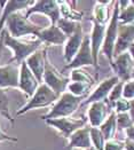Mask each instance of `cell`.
I'll return each instance as SVG.
<instances>
[{
  "mask_svg": "<svg viewBox=\"0 0 134 150\" xmlns=\"http://www.w3.org/2000/svg\"><path fill=\"white\" fill-rule=\"evenodd\" d=\"M46 57H47V47L35 52L32 55H30L25 63L29 67V69L32 71V74L36 76L37 79L43 84L44 74H45V65H46Z\"/></svg>",
  "mask_w": 134,
  "mask_h": 150,
  "instance_id": "19",
  "label": "cell"
},
{
  "mask_svg": "<svg viewBox=\"0 0 134 150\" xmlns=\"http://www.w3.org/2000/svg\"><path fill=\"white\" fill-rule=\"evenodd\" d=\"M46 123L52 126L54 129H56L63 138L69 139V137L78 131L82 127H85L88 123L87 117H78V118H71V117H63V118H56V119H48Z\"/></svg>",
  "mask_w": 134,
  "mask_h": 150,
  "instance_id": "7",
  "label": "cell"
},
{
  "mask_svg": "<svg viewBox=\"0 0 134 150\" xmlns=\"http://www.w3.org/2000/svg\"><path fill=\"white\" fill-rule=\"evenodd\" d=\"M125 133H126V139L134 141V125L132 127H130L128 129H126Z\"/></svg>",
  "mask_w": 134,
  "mask_h": 150,
  "instance_id": "37",
  "label": "cell"
},
{
  "mask_svg": "<svg viewBox=\"0 0 134 150\" xmlns=\"http://www.w3.org/2000/svg\"><path fill=\"white\" fill-rule=\"evenodd\" d=\"M123 98L131 101L134 99V79H130L124 83L123 87Z\"/></svg>",
  "mask_w": 134,
  "mask_h": 150,
  "instance_id": "33",
  "label": "cell"
},
{
  "mask_svg": "<svg viewBox=\"0 0 134 150\" xmlns=\"http://www.w3.org/2000/svg\"><path fill=\"white\" fill-rule=\"evenodd\" d=\"M5 26H7V32L14 38H24L25 36L37 37V35L44 28L32 22L25 16V14H22L21 12L11 15L7 18Z\"/></svg>",
  "mask_w": 134,
  "mask_h": 150,
  "instance_id": "3",
  "label": "cell"
},
{
  "mask_svg": "<svg viewBox=\"0 0 134 150\" xmlns=\"http://www.w3.org/2000/svg\"><path fill=\"white\" fill-rule=\"evenodd\" d=\"M59 98H60V94H57L56 92H54L52 88H49L47 85L43 83L38 87L36 93L29 99V101L16 111V117L22 116L25 112L33 110V109L48 108L59 100Z\"/></svg>",
  "mask_w": 134,
  "mask_h": 150,
  "instance_id": "4",
  "label": "cell"
},
{
  "mask_svg": "<svg viewBox=\"0 0 134 150\" xmlns=\"http://www.w3.org/2000/svg\"><path fill=\"white\" fill-rule=\"evenodd\" d=\"M4 48H5V44H4V33L1 32V33H0V59H1V56H2Z\"/></svg>",
  "mask_w": 134,
  "mask_h": 150,
  "instance_id": "40",
  "label": "cell"
},
{
  "mask_svg": "<svg viewBox=\"0 0 134 150\" xmlns=\"http://www.w3.org/2000/svg\"><path fill=\"white\" fill-rule=\"evenodd\" d=\"M56 25L68 36V38L71 37L74 33H77V32H79V31L83 30L82 22L70 21V20H65V18H60L59 22L56 23Z\"/></svg>",
  "mask_w": 134,
  "mask_h": 150,
  "instance_id": "25",
  "label": "cell"
},
{
  "mask_svg": "<svg viewBox=\"0 0 134 150\" xmlns=\"http://www.w3.org/2000/svg\"><path fill=\"white\" fill-rule=\"evenodd\" d=\"M35 1L30 0H9V1H0V5L2 6V12L0 15V33L4 31V26L6 24L7 18L15 14V13L28 11Z\"/></svg>",
  "mask_w": 134,
  "mask_h": 150,
  "instance_id": "15",
  "label": "cell"
},
{
  "mask_svg": "<svg viewBox=\"0 0 134 150\" xmlns=\"http://www.w3.org/2000/svg\"><path fill=\"white\" fill-rule=\"evenodd\" d=\"M0 116H1V113H0Z\"/></svg>",
  "mask_w": 134,
  "mask_h": 150,
  "instance_id": "46",
  "label": "cell"
},
{
  "mask_svg": "<svg viewBox=\"0 0 134 150\" xmlns=\"http://www.w3.org/2000/svg\"><path fill=\"white\" fill-rule=\"evenodd\" d=\"M0 113L1 116H4L11 124H14L15 119L9 110V98L6 93L5 89H1L0 88Z\"/></svg>",
  "mask_w": 134,
  "mask_h": 150,
  "instance_id": "28",
  "label": "cell"
},
{
  "mask_svg": "<svg viewBox=\"0 0 134 150\" xmlns=\"http://www.w3.org/2000/svg\"><path fill=\"white\" fill-rule=\"evenodd\" d=\"M0 142H17V139L5 133L1 129V126H0Z\"/></svg>",
  "mask_w": 134,
  "mask_h": 150,
  "instance_id": "36",
  "label": "cell"
},
{
  "mask_svg": "<svg viewBox=\"0 0 134 150\" xmlns=\"http://www.w3.org/2000/svg\"><path fill=\"white\" fill-rule=\"evenodd\" d=\"M40 81L37 79V77L32 71L29 69V67L26 65V63L22 62L20 64V81H18V89L22 91L26 96L31 98L38 87L40 86Z\"/></svg>",
  "mask_w": 134,
  "mask_h": 150,
  "instance_id": "12",
  "label": "cell"
},
{
  "mask_svg": "<svg viewBox=\"0 0 134 150\" xmlns=\"http://www.w3.org/2000/svg\"><path fill=\"white\" fill-rule=\"evenodd\" d=\"M83 98L74 96L71 93L65 92L60 95L59 100L56 101L49 109V111L43 116H40V119L48 120V119H56L63 117H70L72 113L77 111V109L82 105Z\"/></svg>",
  "mask_w": 134,
  "mask_h": 150,
  "instance_id": "2",
  "label": "cell"
},
{
  "mask_svg": "<svg viewBox=\"0 0 134 150\" xmlns=\"http://www.w3.org/2000/svg\"><path fill=\"white\" fill-rule=\"evenodd\" d=\"M123 87H124V81H119L115 87L112 88V91L110 92L107 102H108L109 107L112 109V110H113V105H115V103L123 98Z\"/></svg>",
  "mask_w": 134,
  "mask_h": 150,
  "instance_id": "31",
  "label": "cell"
},
{
  "mask_svg": "<svg viewBox=\"0 0 134 150\" xmlns=\"http://www.w3.org/2000/svg\"><path fill=\"white\" fill-rule=\"evenodd\" d=\"M67 150H73V149H70V148H67Z\"/></svg>",
  "mask_w": 134,
  "mask_h": 150,
  "instance_id": "44",
  "label": "cell"
},
{
  "mask_svg": "<svg viewBox=\"0 0 134 150\" xmlns=\"http://www.w3.org/2000/svg\"><path fill=\"white\" fill-rule=\"evenodd\" d=\"M128 52H130V54L132 55V57H133V60H134V44L132 45V47L130 48V50H128Z\"/></svg>",
  "mask_w": 134,
  "mask_h": 150,
  "instance_id": "41",
  "label": "cell"
},
{
  "mask_svg": "<svg viewBox=\"0 0 134 150\" xmlns=\"http://www.w3.org/2000/svg\"><path fill=\"white\" fill-rule=\"evenodd\" d=\"M118 21H119V24L123 25L134 24V5H132V2L127 8L119 11Z\"/></svg>",
  "mask_w": 134,
  "mask_h": 150,
  "instance_id": "30",
  "label": "cell"
},
{
  "mask_svg": "<svg viewBox=\"0 0 134 150\" xmlns=\"http://www.w3.org/2000/svg\"><path fill=\"white\" fill-rule=\"evenodd\" d=\"M85 36L86 35H84V30H82L68 38V40L64 45V53H63V59L67 64L72 61V59L76 56L78 50H80Z\"/></svg>",
  "mask_w": 134,
  "mask_h": 150,
  "instance_id": "21",
  "label": "cell"
},
{
  "mask_svg": "<svg viewBox=\"0 0 134 150\" xmlns=\"http://www.w3.org/2000/svg\"><path fill=\"white\" fill-rule=\"evenodd\" d=\"M20 81V64L8 63L0 65V88H18Z\"/></svg>",
  "mask_w": 134,
  "mask_h": 150,
  "instance_id": "16",
  "label": "cell"
},
{
  "mask_svg": "<svg viewBox=\"0 0 134 150\" xmlns=\"http://www.w3.org/2000/svg\"><path fill=\"white\" fill-rule=\"evenodd\" d=\"M104 150H125V141L119 140H109L106 142Z\"/></svg>",
  "mask_w": 134,
  "mask_h": 150,
  "instance_id": "35",
  "label": "cell"
},
{
  "mask_svg": "<svg viewBox=\"0 0 134 150\" xmlns=\"http://www.w3.org/2000/svg\"><path fill=\"white\" fill-rule=\"evenodd\" d=\"M112 111L113 110L109 107L107 101L91 103L87 110V120L91 127H100L107 120V118Z\"/></svg>",
  "mask_w": 134,
  "mask_h": 150,
  "instance_id": "10",
  "label": "cell"
},
{
  "mask_svg": "<svg viewBox=\"0 0 134 150\" xmlns=\"http://www.w3.org/2000/svg\"><path fill=\"white\" fill-rule=\"evenodd\" d=\"M91 147H92L91 127H88V126L79 128L68 139V148H70V149L82 148V149L86 150Z\"/></svg>",
  "mask_w": 134,
  "mask_h": 150,
  "instance_id": "20",
  "label": "cell"
},
{
  "mask_svg": "<svg viewBox=\"0 0 134 150\" xmlns=\"http://www.w3.org/2000/svg\"><path fill=\"white\" fill-rule=\"evenodd\" d=\"M134 44V24L123 25L119 24L118 36L115 45L113 57L121 55L125 52H128Z\"/></svg>",
  "mask_w": 134,
  "mask_h": 150,
  "instance_id": "13",
  "label": "cell"
},
{
  "mask_svg": "<svg viewBox=\"0 0 134 150\" xmlns=\"http://www.w3.org/2000/svg\"><path fill=\"white\" fill-rule=\"evenodd\" d=\"M43 83L60 95L65 93V89L68 88V85L70 83V78L63 76L56 69V67L52 64L48 59V55L46 57V65H45V74H44Z\"/></svg>",
  "mask_w": 134,
  "mask_h": 150,
  "instance_id": "6",
  "label": "cell"
},
{
  "mask_svg": "<svg viewBox=\"0 0 134 150\" xmlns=\"http://www.w3.org/2000/svg\"><path fill=\"white\" fill-rule=\"evenodd\" d=\"M87 65H93L94 64V59H93V54H92V50H91V40H89V36L86 35L84 38V41L82 44L80 50H78V53L76 54V56L72 59V61L68 63L65 65V69L69 70H73V69H80Z\"/></svg>",
  "mask_w": 134,
  "mask_h": 150,
  "instance_id": "11",
  "label": "cell"
},
{
  "mask_svg": "<svg viewBox=\"0 0 134 150\" xmlns=\"http://www.w3.org/2000/svg\"><path fill=\"white\" fill-rule=\"evenodd\" d=\"M2 33H4L5 47H8L13 52V59L11 60V63L17 62L18 64H21L30 55H32L35 52L40 50L43 45V42L37 37L36 39H32V40H24L23 38L12 37L7 32V30H4Z\"/></svg>",
  "mask_w": 134,
  "mask_h": 150,
  "instance_id": "1",
  "label": "cell"
},
{
  "mask_svg": "<svg viewBox=\"0 0 134 150\" xmlns=\"http://www.w3.org/2000/svg\"><path fill=\"white\" fill-rule=\"evenodd\" d=\"M70 81H79V83H85V84H88L91 86L94 85L95 80L92 76L89 75L86 70H84L83 68L80 69H73L70 71Z\"/></svg>",
  "mask_w": 134,
  "mask_h": 150,
  "instance_id": "27",
  "label": "cell"
},
{
  "mask_svg": "<svg viewBox=\"0 0 134 150\" xmlns=\"http://www.w3.org/2000/svg\"><path fill=\"white\" fill-rule=\"evenodd\" d=\"M128 113H130L132 120L134 122V99L130 101V111H128Z\"/></svg>",
  "mask_w": 134,
  "mask_h": 150,
  "instance_id": "39",
  "label": "cell"
},
{
  "mask_svg": "<svg viewBox=\"0 0 134 150\" xmlns=\"http://www.w3.org/2000/svg\"><path fill=\"white\" fill-rule=\"evenodd\" d=\"M117 115V129H128L130 127L134 125V122L132 120L131 116L128 112L116 113Z\"/></svg>",
  "mask_w": 134,
  "mask_h": 150,
  "instance_id": "32",
  "label": "cell"
},
{
  "mask_svg": "<svg viewBox=\"0 0 134 150\" xmlns=\"http://www.w3.org/2000/svg\"><path fill=\"white\" fill-rule=\"evenodd\" d=\"M86 150H95V149H94L93 147H91V148H88V149H86Z\"/></svg>",
  "mask_w": 134,
  "mask_h": 150,
  "instance_id": "43",
  "label": "cell"
},
{
  "mask_svg": "<svg viewBox=\"0 0 134 150\" xmlns=\"http://www.w3.org/2000/svg\"><path fill=\"white\" fill-rule=\"evenodd\" d=\"M121 80L118 79V77L116 76H112L110 78L104 79L103 81H101L98 85V87L95 88L89 95L88 98L86 99L82 105H85V104H91V103H94V102H99V101H107L108 100V96H109L110 92L112 91V88L115 87Z\"/></svg>",
  "mask_w": 134,
  "mask_h": 150,
  "instance_id": "14",
  "label": "cell"
},
{
  "mask_svg": "<svg viewBox=\"0 0 134 150\" xmlns=\"http://www.w3.org/2000/svg\"><path fill=\"white\" fill-rule=\"evenodd\" d=\"M37 38L46 45H65L68 36L62 31L56 24H50L49 26L43 28L37 35Z\"/></svg>",
  "mask_w": 134,
  "mask_h": 150,
  "instance_id": "18",
  "label": "cell"
},
{
  "mask_svg": "<svg viewBox=\"0 0 134 150\" xmlns=\"http://www.w3.org/2000/svg\"><path fill=\"white\" fill-rule=\"evenodd\" d=\"M99 128L101 129L102 134L104 135L106 141H109V140H112L115 138L116 132H117V115H116V112L112 111L110 113L107 120Z\"/></svg>",
  "mask_w": 134,
  "mask_h": 150,
  "instance_id": "24",
  "label": "cell"
},
{
  "mask_svg": "<svg viewBox=\"0 0 134 150\" xmlns=\"http://www.w3.org/2000/svg\"><path fill=\"white\" fill-rule=\"evenodd\" d=\"M125 150H134V141L126 139L125 140Z\"/></svg>",
  "mask_w": 134,
  "mask_h": 150,
  "instance_id": "38",
  "label": "cell"
},
{
  "mask_svg": "<svg viewBox=\"0 0 134 150\" xmlns=\"http://www.w3.org/2000/svg\"><path fill=\"white\" fill-rule=\"evenodd\" d=\"M93 28H92V32L89 35V40H91V50L93 54V59H94V64L95 68H99V55L100 52L102 50V46L104 42V37H106V29L107 26L103 24H100L98 22L93 21Z\"/></svg>",
  "mask_w": 134,
  "mask_h": 150,
  "instance_id": "17",
  "label": "cell"
},
{
  "mask_svg": "<svg viewBox=\"0 0 134 150\" xmlns=\"http://www.w3.org/2000/svg\"><path fill=\"white\" fill-rule=\"evenodd\" d=\"M33 14H41L47 16L50 21V24H56L59 20L61 18L60 8L57 1H52V0H38L35 1V4L26 11L25 16L30 17Z\"/></svg>",
  "mask_w": 134,
  "mask_h": 150,
  "instance_id": "8",
  "label": "cell"
},
{
  "mask_svg": "<svg viewBox=\"0 0 134 150\" xmlns=\"http://www.w3.org/2000/svg\"><path fill=\"white\" fill-rule=\"evenodd\" d=\"M91 141L92 147L95 150H104L107 141L99 127H91Z\"/></svg>",
  "mask_w": 134,
  "mask_h": 150,
  "instance_id": "29",
  "label": "cell"
},
{
  "mask_svg": "<svg viewBox=\"0 0 134 150\" xmlns=\"http://www.w3.org/2000/svg\"><path fill=\"white\" fill-rule=\"evenodd\" d=\"M113 111L116 113H124L130 111V101L122 98L118 100L113 105Z\"/></svg>",
  "mask_w": 134,
  "mask_h": 150,
  "instance_id": "34",
  "label": "cell"
},
{
  "mask_svg": "<svg viewBox=\"0 0 134 150\" xmlns=\"http://www.w3.org/2000/svg\"><path fill=\"white\" fill-rule=\"evenodd\" d=\"M131 2H132V5H134V0H133V1H131Z\"/></svg>",
  "mask_w": 134,
  "mask_h": 150,
  "instance_id": "45",
  "label": "cell"
},
{
  "mask_svg": "<svg viewBox=\"0 0 134 150\" xmlns=\"http://www.w3.org/2000/svg\"><path fill=\"white\" fill-rule=\"evenodd\" d=\"M131 79H134V69H133V72H132V78Z\"/></svg>",
  "mask_w": 134,
  "mask_h": 150,
  "instance_id": "42",
  "label": "cell"
},
{
  "mask_svg": "<svg viewBox=\"0 0 134 150\" xmlns=\"http://www.w3.org/2000/svg\"><path fill=\"white\" fill-rule=\"evenodd\" d=\"M91 85L85 84V83H79V81H70L69 85H68V91L69 93H71L74 96H78V98H88L89 95V92H91Z\"/></svg>",
  "mask_w": 134,
  "mask_h": 150,
  "instance_id": "26",
  "label": "cell"
},
{
  "mask_svg": "<svg viewBox=\"0 0 134 150\" xmlns=\"http://www.w3.org/2000/svg\"><path fill=\"white\" fill-rule=\"evenodd\" d=\"M113 4L112 1H96L93 8L92 20L100 24L106 25L110 21L111 16L109 12V5Z\"/></svg>",
  "mask_w": 134,
  "mask_h": 150,
  "instance_id": "22",
  "label": "cell"
},
{
  "mask_svg": "<svg viewBox=\"0 0 134 150\" xmlns=\"http://www.w3.org/2000/svg\"><path fill=\"white\" fill-rule=\"evenodd\" d=\"M59 8H60V14L61 18L70 20V21H76V22H82L84 13L77 11L74 7H72V4L70 1H57Z\"/></svg>",
  "mask_w": 134,
  "mask_h": 150,
  "instance_id": "23",
  "label": "cell"
},
{
  "mask_svg": "<svg viewBox=\"0 0 134 150\" xmlns=\"http://www.w3.org/2000/svg\"><path fill=\"white\" fill-rule=\"evenodd\" d=\"M115 76L118 77L121 81H127L132 78V72L134 69V60L130 52H125L121 55L113 57L110 63Z\"/></svg>",
  "mask_w": 134,
  "mask_h": 150,
  "instance_id": "9",
  "label": "cell"
},
{
  "mask_svg": "<svg viewBox=\"0 0 134 150\" xmlns=\"http://www.w3.org/2000/svg\"><path fill=\"white\" fill-rule=\"evenodd\" d=\"M119 7H118V1H115L113 4V11L111 14V18L109 21V24L106 29V37H104V42L102 46V53L104 56L109 60V63L112 62L113 60V50H115V45L117 41V36H118V28H119Z\"/></svg>",
  "mask_w": 134,
  "mask_h": 150,
  "instance_id": "5",
  "label": "cell"
}]
</instances>
